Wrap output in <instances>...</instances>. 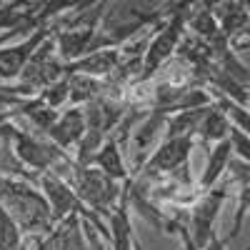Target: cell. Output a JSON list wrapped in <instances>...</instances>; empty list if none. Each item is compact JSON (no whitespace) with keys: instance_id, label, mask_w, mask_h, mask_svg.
Wrapping results in <instances>:
<instances>
[{"instance_id":"1","label":"cell","mask_w":250,"mask_h":250,"mask_svg":"<svg viewBox=\"0 0 250 250\" xmlns=\"http://www.w3.org/2000/svg\"><path fill=\"white\" fill-rule=\"evenodd\" d=\"M175 8L178 3H105L90 53L125 45L135 35L168 20Z\"/></svg>"},{"instance_id":"2","label":"cell","mask_w":250,"mask_h":250,"mask_svg":"<svg viewBox=\"0 0 250 250\" xmlns=\"http://www.w3.org/2000/svg\"><path fill=\"white\" fill-rule=\"evenodd\" d=\"M0 205L10 213L23 235H50L55 230V220L45 195L30 180L13 178L0 173Z\"/></svg>"},{"instance_id":"3","label":"cell","mask_w":250,"mask_h":250,"mask_svg":"<svg viewBox=\"0 0 250 250\" xmlns=\"http://www.w3.org/2000/svg\"><path fill=\"white\" fill-rule=\"evenodd\" d=\"M13 150L30 175L53 173V175H60L62 180H68V175L75 168V160L70 158V153L60 150L48 135L20 130L15 125H13Z\"/></svg>"},{"instance_id":"4","label":"cell","mask_w":250,"mask_h":250,"mask_svg":"<svg viewBox=\"0 0 250 250\" xmlns=\"http://www.w3.org/2000/svg\"><path fill=\"white\" fill-rule=\"evenodd\" d=\"M65 183L75 190L80 203L98 218L100 215L108 218L113 213V208L130 190V180L118 183V180L108 178L105 173H100L98 168H93V165H75Z\"/></svg>"},{"instance_id":"5","label":"cell","mask_w":250,"mask_h":250,"mask_svg":"<svg viewBox=\"0 0 250 250\" xmlns=\"http://www.w3.org/2000/svg\"><path fill=\"white\" fill-rule=\"evenodd\" d=\"M185 10H188V3H178L175 13L168 20H163V23L153 30L150 43H148V48H145V53H143L140 78H138L135 85L150 83L160 73V68L165 65V62L175 55L180 40H183V33H185Z\"/></svg>"},{"instance_id":"6","label":"cell","mask_w":250,"mask_h":250,"mask_svg":"<svg viewBox=\"0 0 250 250\" xmlns=\"http://www.w3.org/2000/svg\"><path fill=\"white\" fill-rule=\"evenodd\" d=\"M62 75H65V65L60 62V58L55 53L53 35H50L45 43L35 50V55L28 60V65L20 73V78L8 88H10V93H15L20 98H35L45 88H50L53 83H58Z\"/></svg>"},{"instance_id":"7","label":"cell","mask_w":250,"mask_h":250,"mask_svg":"<svg viewBox=\"0 0 250 250\" xmlns=\"http://www.w3.org/2000/svg\"><path fill=\"white\" fill-rule=\"evenodd\" d=\"M195 143H198L195 135L163 140L153 150V155L145 160V165L140 168V175L150 178V180H155V178H175V180H180V173L188 175V165H190V153L195 148ZM183 185H188V183H183Z\"/></svg>"},{"instance_id":"8","label":"cell","mask_w":250,"mask_h":250,"mask_svg":"<svg viewBox=\"0 0 250 250\" xmlns=\"http://www.w3.org/2000/svg\"><path fill=\"white\" fill-rule=\"evenodd\" d=\"M225 198H228V183L210 188L208 193H203L193 200L190 213H188V220L183 228L195 250L205 248V243L215 235V220H218V213H220Z\"/></svg>"},{"instance_id":"9","label":"cell","mask_w":250,"mask_h":250,"mask_svg":"<svg viewBox=\"0 0 250 250\" xmlns=\"http://www.w3.org/2000/svg\"><path fill=\"white\" fill-rule=\"evenodd\" d=\"M35 188L45 195V200H48V205H50V213H53L55 225H60L62 220L70 218V215L93 218V213L80 203V198L75 195V190H73V188H70L65 180H62L60 175L40 173V175H35Z\"/></svg>"},{"instance_id":"10","label":"cell","mask_w":250,"mask_h":250,"mask_svg":"<svg viewBox=\"0 0 250 250\" xmlns=\"http://www.w3.org/2000/svg\"><path fill=\"white\" fill-rule=\"evenodd\" d=\"M53 25H55V23H53ZM53 25L30 33L23 43L0 48V85H13V83L20 78V73L25 70L28 60L35 55V50L53 35V30H55Z\"/></svg>"},{"instance_id":"11","label":"cell","mask_w":250,"mask_h":250,"mask_svg":"<svg viewBox=\"0 0 250 250\" xmlns=\"http://www.w3.org/2000/svg\"><path fill=\"white\" fill-rule=\"evenodd\" d=\"M83 135H85V110L83 108H68L62 115H58L55 125L48 130V138L65 153L78 148Z\"/></svg>"},{"instance_id":"12","label":"cell","mask_w":250,"mask_h":250,"mask_svg":"<svg viewBox=\"0 0 250 250\" xmlns=\"http://www.w3.org/2000/svg\"><path fill=\"white\" fill-rule=\"evenodd\" d=\"M120 65V50L118 48H108V50H95L88 53L85 58H80L70 65H65V75L70 73H80V75H90L98 80H108Z\"/></svg>"},{"instance_id":"13","label":"cell","mask_w":250,"mask_h":250,"mask_svg":"<svg viewBox=\"0 0 250 250\" xmlns=\"http://www.w3.org/2000/svg\"><path fill=\"white\" fill-rule=\"evenodd\" d=\"M93 168H98L100 173H105L108 178L118 180V183H128L130 180V173H128V163L123 158V148L118 145V138L110 133L108 140L100 145V150L93 155L90 160Z\"/></svg>"},{"instance_id":"14","label":"cell","mask_w":250,"mask_h":250,"mask_svg":"<svg viewBox=\"0 0 250 250\" xmlns=\"http://www.w3.org/2000/svg\"><path fill=\"white\" fill-rule=\"evenodd\" d=\"M230 158H233V145H230V140H220V143H215L210 150H208V160H205V168H203V173H200V183H198V188H200V195L203 193H208L210 188H215L218 183H220V178L225 175V168H228V163H230Z\"/></svg>"},{"instance_id":"15","label":"cell","mask_w":250,"mask_h":250,"mask_svg":"<svg viewBox=\"0 0 250 250\" xmlns=\"http://www.w3.org/2000/svg\"><path fill=\"white\" fill-rule=\"evenodd\" d=\"M68 78V108H83L88 103L98 100L108 93V83L105 80H98L90 75H80V73H70Z\"/></svg>"},{"instance_id":"16","label":"cell","mask_w":250,"mask_h":250,"mask_svg":"<svg viewBox=\"0 0 250 250\" xmlns=\"http://www.w3.org/2000/svg\"><path fill=\"white\" fill-rule=\"evenodd\" d=\"M213 15L215 23L220 28V35L225 40H230L238 33L248 30V5L230 0V3H213Z\"/></svg>"},{"instance_id":"17","label":"cell","mask_w":250,"mask_h":250,"mask_svg":"<svg viewBox=\"0 0 250 250\" xmlns=\"http://www.w3.org/2000/svg\"><path fill=\"white\" fill-rule=\"evenodd\" d=\"M230 120H228L215 105H210V110L205 113V118L200 120V125H198V130H195V140L200 138V143L203 145H215V143H220V140H225L228 135H230Z\"/></svg>"},{"instance_id":"18","label":"cell","mask_w":250,"mask_h":250,"mask_svg":"<svg viewBox=\"0 0 250 250\" xmlns=\"http://www.w3.org/2000/svg\"><path fill=\"white\" fill-rule=\"evenodd\" d=\"M20 245H23V233L10 213L0 205V250H20Z\"/></svg>"},{"instance_id":"19","label":"cell","mask_w":250,"mask_h":250,"mask_svg":"<svg viewBox=\"0 0 250 250\" xmlns=\"http://www.w3.org/2000/svg\"><path fill=\"white\" fill-rule=\"evenodd\" d=\"M68 95H70V90H68V78L62 75L58 83H53L50 88H45L38 98H40V103H43V105L58 110L60 105H68Z\"/></svg>"}]
</instances>
